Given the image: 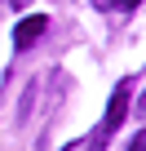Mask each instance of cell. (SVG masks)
<instances>
[{"instance_id": "obj_5", "label": "cell", "mask_w": 146, "mask_h": 151, "mask_svg": "<svg viewBox=\"0 0 146 151\" xmlns=\"http://www.w3.org/2000/svg\"><path fill=\"white\" fill-rule=\"evenodd\" d=\"M111 5H115L120 14H128V9H137V5H142V0H111Z\"/></svg>"}, {"instance_id": "obj_7", "label": "cell", "mask_w": 146, "mask_h": 151, "mask_svg": "<svg viewBox=\"0 0 146 151\" xmlns=\"http://www.w3.org/2000/svg\"><path fill=\"white\" fill-rule=\"evenodd\" d=\"M93 5H98V9H106V5H111V0H93Z\"/></svg>"}, {"instance_id": "obj_2", "label": "cell", "mask_w": 146, "mask_h": 151, "mask_svg": "<svg viewBox=\"0 0 146 151\" xmlns=\"http://www.w3.org/2000/svg\"><path fill=\"white\" fill-rule=\"evenodd\" d=\"M44 31H49V14H27V18L14 27V49H18V53H27Z\"/></svg>"}, {"instance_id": "obj_4", "label": "cell", "mask_w": 146, "mask_h": 151, "mask_svg": "<svg viewBox=\"0 0 146 151\" xmlns=\"http://www.w3.org/2000/svg\"><path fill=\"white\" fill-rule=\"evenodd\" d=\"M128 151H146V133H142V129H137V133L128 138Z\"/></svg>"}, {"instance_id": "obj_3", "label": "cell", "mask_w": 146, "mask_h": 151, "mask_svg": "<svg viewBox=\"0 0 146 151\" xmlns=\"http://www.w3.org/2000/svg\"><path fill=\"white\" fill-rule=\"evenodd\" d=\"M36 98H40V76H31V80H27V89H22V98H18V124H27L31 120V111H36Z\"/></svg>"}, {"instance_id": "obj_1", "label": "cell", "mask_w": 146, "mask_h": 151, "mask_svg": "<svg viewBox=\"0 0 146 151\" xmlns=\"http://www.w3.org/2000/svg\"><path fill=\"white\" fill-rule=\"evenodd\" d=\"M128 107H133V76L115 85V93H111V107H106L102 124H98V129H93V138H89V151H106V142H111V138L120 133V124L128 120Z\"/></svg>"}, {"instance_id": "obj_6", "label": "cell", "mask_w": 146, "mask_h": 151, "mask_svg": "<svg viewBox=\"0 0 146 151\" xmlns=\"http://www.w3.org/2000/svg\"><path fill=\"white\" fill-rule=\"evenodd\" d=\"M31 5V0H9V9H27Z\"/></svg>"}]
</instances>
